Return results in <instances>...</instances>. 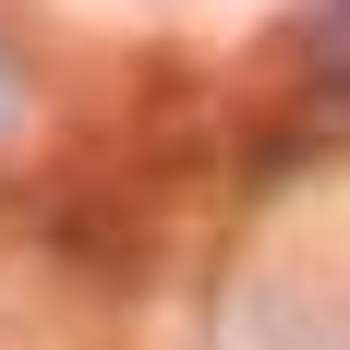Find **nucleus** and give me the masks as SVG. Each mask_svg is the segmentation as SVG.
<instances>
[{
  "instance_id": "obj_1",
  "label": "nucleus",
  "mask_w": 350,
  "mask_h": 350,
  "mask_svg": "<svg viewBox=\"0 0 350 350\" xmlns=\"http://www.w3.org/2000/svg\"><path fill=\"white\" fill-rule=\"evenodd\" d=\"M314 72L350 85V0H314Z\"/></svg>"
},
{
  "instance_id": "obj_2",
  "label": "nucleus",
  "mask_w": 350,
  "mask_h": 350,
  "mask_svg": "<svg viewBox=\"0 0 350 350\" xmlns=\"http://www.w3.org/2000/svg\"><path fill=\"white\" fill-rule=\"evenodd\" d=\"M12 121H25V61L0 49V133H12Z\"/></svg>"
}]
</instances>
